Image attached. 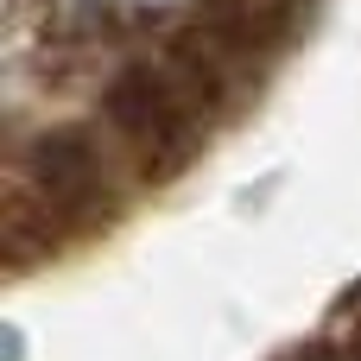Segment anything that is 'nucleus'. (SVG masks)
<instances>
[{"mask_svg": "<svg viewBox=\"0 0 361 361\" xmlns=\"http://www.w3.org/2000/svg\"><path fill=\"white\" fill-rule=\"evenodd\" d=\"M222 89L171 44L159 57H133L108 76L102 89V121L114 127V140L146 165V171H178L203 133H209V114H216Z\"/></svg>", "mask_w": 361, "mask_h": 361, "instance_id": "1", "label": "nucleus"}, {"mask_svg": "<svg viewBox=\"0 0 361 361\" xmlns=\"http://www.w3.org/2000/svg\"><path fill=\"white\" fill-rule=\"evenodd\" d=\"M19 184L44 203V228H76L108 216L114 203V171L108 152L82 127H44L19 152Z\"/></svg>", "mask_w": 361, "mask_h": 361, "instance_id": "2", "label": "nucleus"}, {"mask_svg": "<svg viewBox=\"0 0 361 361\" xmlns=\"http://www.w3.org/2000/svg\"><path fill=\"white\" fill-rule=\"evenodd\" d=\"M140 6H178V0H140Z\"/></svg>", "mask_w": 361, "mask_h": 361, "instance_id": "3", "label": "nucleus"}]
</instances>
